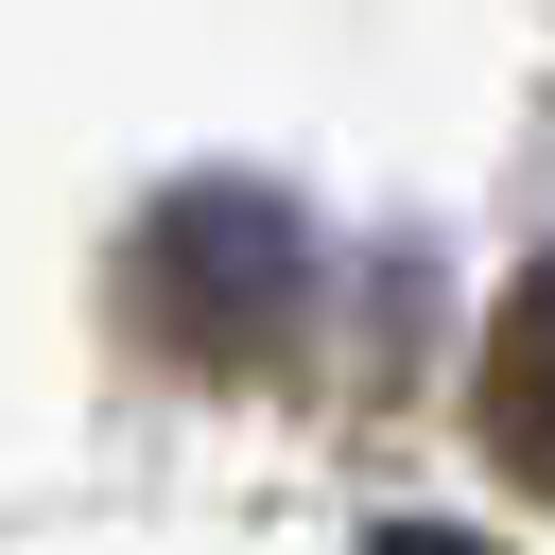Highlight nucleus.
<instances>
[{"instance_id":"obj_2","label":"nucleus","mask_w":555,"mask_h":555,"mask_svg":"<svg viewBox=\"0 0 555 555\" xmlns=\"http://www.w3.org/2000/svg\"><path fill=\"white\" fill-rule=\"evenodd\" d=\"M486 451L520 486H555V260H520L486 312Z\"/></svg>"},{"instance_id":"obj_1","label":"nucleus","mask_w":555,"mask_h":555,"mask_svg":"<svg viewBox=\"0 0 555 555\" xmlns=\"http://www.w3.org/2000/svg\"><path fill=\"white\" fill-rule=\"evenodd\" d=\"M295 312H312V243H295L278 191L191 173V191H156V208L121 225V330H139L156 364L260 382V364L295 347Z\"/></svg>"}]
</instances>
